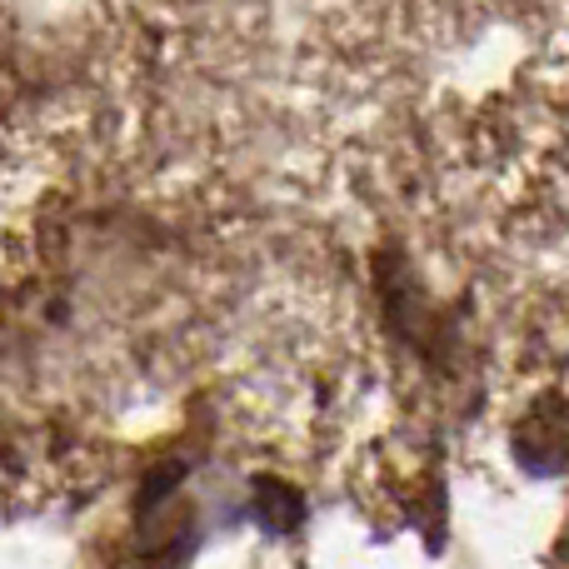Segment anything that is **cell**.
Returning <instances> with one entry per match:
<instances>
[{"mask_svg": "<svg viewBox=\"0 0 569 569\" xmlns=\"http://www.w3.org/2000/svg\"><path fill=\"white\" fill-rule=\"evenodd\" d=\"M515 455H520L535 475H555L565 465V415L555 410V405H540V410L525 420V430L515 435Z\"/></svg>", "mask_w": 569, "mask_h": 569, "instance_id": "6da1fadb", "label": "cell"}]
</instances>
